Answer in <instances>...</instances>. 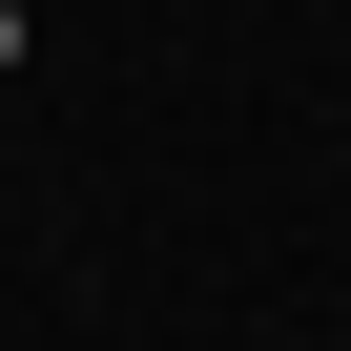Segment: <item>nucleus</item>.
I'll list each match as a JSON object with an SVG mask.
<instances>
[{
  "label": "nucleus",
  "mask_w": 351,
  "mask_h": 351,
  "mask_svg": "<svg viewBox=\"0 0 351 351\" xmlns=\"http://www.w3.org/2000/svg\"><path fill=\"white\" fill-rule=\"evenodd\" d=\"M0 62H21V0H0Z\"/></svg>",
  "instance_id": "1"
}]
</instances>
